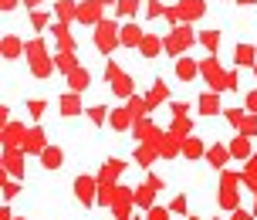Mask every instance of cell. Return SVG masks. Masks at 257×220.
I'll list each match as a JSON object with an SVG mask.
<instances>
[{
	"mask_svg": "<svg viewBox=\"0 0 257 220\" xmlns=\"http://www.w3.org/2000/svg\"><path fill=\"white\" fill-rule=\"evenodd\" d=\"M115 41H122V38L115 34V24H112V21H102V24L95 27V44H98L102 51H112Z\"/></svg>",
	"mask_w": 257,
	"mask_h": 220,
	"instance_id": "1",
	"label": "cell"
},
{
	"mask_svg": "<svg viewBox=\"0 0 257 220\" xmlns=\"http://www.w3.org/2000/svg\"><path fill=\"white\" fill-rule=\"evenodd\" d=\"M118 38H122V44H128V48H136V44H142V27H136V24H125L122 31H118Z\"/></svg>",
	"mask_w": 257,
	"mask_h": 220,
	"instance_id": "2",
	"label": "cell"
},
{
	"mask_svg": "<svg viewBox=\"0 0 257 220\" xmlns=\"http://www.w3.org/2000/svg\"><path fill=\"white\" fill-rule=\"evenodd\" d=\"M91 190H95V180H91V176H78L75 193H78V200H81V203H91V200H95V196H91Z\"/></svg>",
	"mask_w": 257,
	"mask_h": 220,
	"instance_id": "3",
	"label": "cell"
},
{
	"mask_svg": "<svg viewBox=\"0 0 257 220\" xmlns=\"http://www.w3.org/2000/svg\"><path fill=\"white\" fill-rule=\"evenodd\" d=\"M190 41H193L190 27H176V31H173V41H169L166 48H169V51H173V54H176V51H180V48H186Z\"/></svg>",
	"mask_w": 257,
	"mask_h": 220,
	"instance_id": "4",
	"label": "cell"
},
{
	"mask_svg": "<svg viewBox=\"0 0 257 220\" xmlns=\"http://www.w3.org/2000/svg\"><path fill=\"white\" fill-rule=\"evenodd\" d=\"M68 85H71V91H85L88 88V71H85V68H75V71H71V75H68Z\"/></svg>",
	"mask_w": 257,
	"mask_h": 220,
	"instance_id": "5",
	"label": "cell"
},
{
	"mask_svg": "<svg viewBox=\"0 0 257 220\" xmlns=\"http://www.w3.org/2000/svg\"><path fill=\"white\" fill-rule=\"evenodd\" d=\"M200 112H203V116H213V112H220L217 91H206V95H200Z\"/></svg>",
	"mask_w": 257,
	"mask_h": 220,
	"instance_id": "6",
	"label": "cell"
},
{
	"mask_svg": "<svg viewBox=\"0 0 257 220\" xmlns=\"http://www.w3.org/2000/svg\"><path fill=\"white\" fill-rule=\"evenodd\" d=\"M41 163H44V169H58V166H61V149H54V146H44V153H41Z\"/></svg>",
	"mask_w": 257,
	"mask_h": 220,
	"instance_id": "7",
	"label": "cell"
},
{
	"mask_svg": "<svg viewBox=\"0 0 257 220\" xmlns=\"http://www.w3.org/2000/svg\"><path fill=\"white\" fill-rule=\"evenodd\" d=\"M78 112H81V98H78L75 91L64 95V98H61V116H78Z\"/></svg>",
	"mask_w": 257,
	"mask_h": 220,
	"instance_id": "8",
	"label": "cell"
},
{
	"mask_svg": "<svg viewBox=\"0 0 257 220\" xmlns=\"http://www.w3.org/2000/svg\"><path fill=\"white\" fill-rule=\"evenodd\" d=\"M233 58H237V65H257V61H254V48H250V44H237Z\"/></svg>",
	"mask_w": 257,
	"mask_h": 220,
	"instance_id": "9",
	"label": "cell"
},
{
	"mask_svg": "<svg viewBox=\"0 0 257 220\" xmlns=\"http://www.w3.org/2000/svg\"><path fill=\"white\" fill-rule=\"evenodd\" d=\"M132 116H136V112H128V108H115V116H112V126H115L118 132L125 129L128 122H132Z\"/></svg>",
	"mask_w": 257,
	"mask_h": 220,
	"instance_id": "10",
	"label": "cell"
},
{
	"mask_svg": "<svg viewBox=\"0 0 257 220\" xmlns=\"http://www.w3.org/2000/svg\"><path fill=\"white\" fill-rule=\"evenodd\" d=\"M176 75H180V78H186V81H190V78L196 75V65H193L190 58H183V61H176Z\"/></svg>",
	"mask_w": 257,
	"mask_h": 220,
	"instance_id": "11",
	"label": "cell"
},
{
	"mask_svg": "<svg viewBox=\"0 0 257 220\" xmlns=\"http://www.w3.org/2000/svg\"><path fill=\"white\" fill-rule=\"evenodd\" d=\"M227 156H230V149H223V146H213V149H210V163L220 169L223 163H227Z\"/></svg>",
	"mask_w": 257,
	"mask_h": 220,
	"instance_id": "12",
	"label": "cell"
},
{
	"mask_svg": "<svg viewBox=\"0 0 257 220\" xmlns=\"http://www.w3.org/2000/svg\"><path fill=\"white\" fill-rule=\"evenodd\" d=\"M139 48H142V54H146V58H153V54L163 48V41H159V38H142Z\"/></svg>",
	"mask_w": 257,
	"mask_h": 220,
	"instance_id": "13",
	"label": "cell"
},
{
	"mask_svg": "<svg viewBox=\"0 0 257 220\" xmlns=\"http://www.w3.org/2000/svg\"><path fill=\"white\" fill-rule=\"evenodd\" d=\"M247 153H250V146H247V139H244V136H237V139L230 143V156H240V159H244Z\"/></svg>",
	"mask_w": 257,
	"mask_h": 220,
	"instance_id": "14",
	"label": "cell"
},
{
	"mask_svg": "<svg viewBox=\"0 0 257 220\" xmlns=\"http://www.w3.org/2000/svg\"><path fill=\"white\" fill-rule=\"evenodd\" d=\"M115 7H118L122 17H132V14L139 11V0H115Z\"/></svg>",
	"mask_w": 257,
	"mask_h": 220,
	"instance_id": "15",
	"label": "cell"
},
{
	"mask_svg": "<svg viewBox=\"0 0 257 220\" xmlns=\"http://www.w3.org/2000/svg\"><path fill=\"white\" fill-rule=\"evenodd\" d=\"M115 95H122V98H125V95H132V78H125V75L115 78Z\"/></svg>",
	"mask_w": 257,
	"mask_h": 220,
	"instance_id": "16",
	"label": "cell"
},
{
	"mask_svg": "<svg viewBox=\"0 0 257 220\" xmlns=\"http://www.w3.org/2000/svg\"><path fill=\"white\" fill-rule=\"evenodd\" d=\"M136 203H139V207H156L153 203V186H142L139 193H136Z\"/></svg>",
	"mask_w": 257,
	"mask_h": 220,
	"instance_id": "17",
	"label": "cell"
},
{
	"mask_svg": "<svg viewBox=\"0 0 257 220\" xmlns=\"http://www.w3.org/2000/svg\"><path fill=\"white\" fill-rule=\"evenodd\" d=\"M98 7H102L98 0H88V7H81V11H78V17H81V21H95V14H98Z\"/></svg>",
	"mask_w": 257,
	"mask_h": 220,
	"instance_id": "18",
	"label": "cell"
},
{
	"mask_svg": "<svg viewBox=\"0 0 257 220\" xmlns=\"http://www.w3.org/2000/svg\"><path fill=\"white\" fill-rule=\"evenodd\" d=\"M41 139H44V136H41L38 129H34V132H27V149H31V153H34V149H38V153H44V146H41Z\"/></svg>",
	"mask_w": 257,
	"mask_h": 220,
	"instance_id": "19",
	"label": "cell"
},
{
	"mask_svg": "<svg viewBox=\"0 0 257 220\" xmlns=\"http://www.w3.org/2000/svg\"><path fill=\"white\" fill-rule=\"evenodd\" d=\"M183 153H186V156H190V159H196V156H200V153H203V146H200V143H196V139H186V143H183Z\"/></svg>",
	"mask_w": 257,
	"mask_h": 220,
	"instance_id": "20",
	"label": "cell"
},
{
	"mask_svg": "<svg viewBox=\"0 0 257 220\" xmlns=\"http://www.w3.org/2000/svg\"><path fill=\"white\" fill-rule=\"evenodd\" d=\"M200 41H203L206 48L213 51V48H217V44H220V34H217V31H203V34H200Z\"/></svg>",
	"mask_w": 257,
	"mask_h": 220,
	"instance_id": "21",
	"label": "cell"
},
{
	"mask_svg": "<svg viewBox=\"0 0 257 220\" xmlns=\"http://www.w3.org/2000/svg\"><path fill=\"white\" fill-rule=\"evenodd\" d=\"M4 54H7V58L21 54V41H17V38H7V41H4Z\"/></svg>",
	"mask_w": 257,
	"mask_h": 220,
	"instance_id": "22",
	"label": "cell"
},
{
	"mask_svg": "<svg viewBox=\"0 0 257 220\" xmlns=\"http://www.w3.org/2000/svg\"><path fill=\"white\" fill-rule=\"evenodd\" d=\"M146 220H169V210H166V207H149Z\"/></svg>",
	"mask_w": 257,
	"mask_h": 220,
	"instance_id": "23",
	"label": "cell"
},
{
	"mask_svg": "<svg viewBox=\"0 0 257 220\" xmlns=\"http://www.w3.org/2000/svg\"><path fill=\"white\" fill-rule=\"evenodd\" d=\"M105 112H108V108H102V105L88 108V116H91V122H95V126H102V122H105Z\"/></svg>",
	"mask_w": 257,
	"mask_h": 220,
	"instance_id": "24",
	"label": "cell"
},
{
	"mask_svg": "<svg viewBox=\"0 0 257 220\" xmlns=\"http://www.w3.org/2000/svg\"><path fill=\"white\" fill-rule=\"evenodd\" d=\"M166 98V88H163V81H156V88L149 91V102H163Z\"/></svg>",
	"mask_w": 257,
	"mask_h": 220,
	"instance_id": "25",
	"label": "cell"
},
{
	"mask_svg": "<svg viewBox=\"0 0 257 220\" xmlns=\"http://www.w3.org/2000/svg\"><path fill=\"white\" fill-rule=\"evenodd\" d=\"M169 213H186V196H176L173 207H169Z\"/></svg>",
	"mask_w": 257,
	"mask_h": 220,
	"instance_id": "26",
	"label": "cell"
},
{
	"mask_svg": "<svg viewBox=\"0 0 257 220\" xmlns=\"http://www.w3.org/2000/svg\"><path fill=\"white\" fill-rule=\"evenodd\" d=\"M27 108H31V116H34V119H41V116H44V102H41V98H34V102L27 105Z\"/></svg>",
	"mask_w": 257,
	"mask_h": 220,
	"instance_id": "27",
	"label": "cell"
},
{
	"mask_svg": "<svg viewBox=\"0 0 257 220\" xmlns=\"http://www.w3.org/2000/svg\"><path fill=\"white\" fill-rule=\"evenodd\" d=\"M146 11H149V17H159V14H163V4H159V0H149Z\"/></svg>",
	"mask_w": 257,
	"mask_h": 220,
	"instance_id": "28",
	"label": "cell"
},
{
	"mask_svg": "<svg viewBox=\"0 0 257 220\" xmlns=\"http://www.w3.org/2000/svg\"><path fill=\"white\" fill-rule=\"evenodd\" d=\"M200 11H203V7H200V0H186V14H190V17H196Z\"/></svg>",
	"mask_w": 257,
	"mask_h": 220,
	"instance_id": "29",
	"label": "cell"
},
{
	"mask_svg": "<svg viewBox=\"0 0 257 220\" xmlns=\"http://www.w3.org/2000/svg\"><path fill=\"white\" fill-rule=\"evenodd\" d=\"M136 156H139V163H153V149H139Z\"/></svg>",
	"mask_w": 257,
	"mask_h": 220,
	"instance_id": "30",
	"label": "cell"
},
{
	"mask_svg": "<svg viewBox=\"0 0 257 220\" xmlns=\"http://www.w3.org/2000/svg\"><path fill=\"white\" fill-rule=\"evenodd\" d=\"M247 108H250V112H257V91H250V95H247Z\"/></svg>",
	"mask_w": 257,
	"mask_h": 220,
	"instance_id": "31",
	"label": "cell"
},
{
	"mask_svg": "<svg viewBox=\"0 0 257 220\" xmlns=\"http://www.w3.org/2000/svg\"><path fill=\"white\" fill-rule=\"evenodd\" d=\"M230 220H250V213H244V210H233Z\"/></svg>",
	"mask_w": 257,
	"mask_h": 220,
	"instance_id": "32",
	"label": "cell"
},
{
	"mask_svg": "<svg viewBox=\"0 0 257 220\" xmlns=\"http://www.w3.org/2000/svg\"><path fill=\"white\" fill-rule=\"evenodd\" d=\"M98 4H108V0H98Z\"/></svg>",
	"mask_w": 257,
	"mask_h": 220,
	"instance_id": "33",
	"label": "cell"
},
{
	"mask_svg": "<svg viewBox=\"0 0 257 220\" xmlns=\"http://www.w3.org/2000/svg\"><path fill=\"white\" fill-rule=\"evenodd\" d=\"M254 75H257V65H254Z\"/></svg>",
	"mask_w": 257,
	"mask_h": 220,
	"instance_id": "34",
	"label": "cell"
}]
</instances>
